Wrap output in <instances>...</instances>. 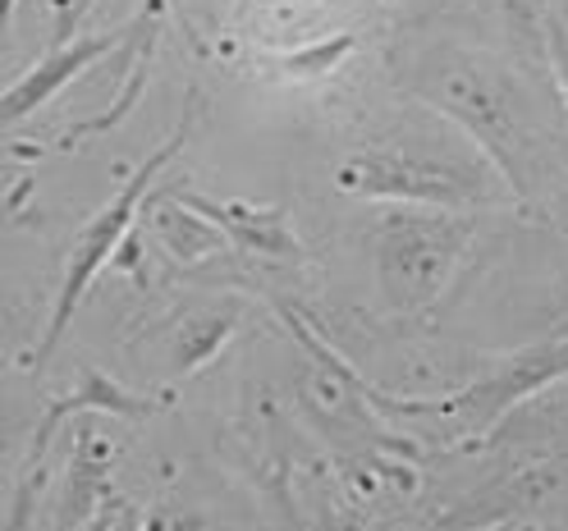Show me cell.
Wrapping results in <instances>:
<instances>
[{"label": "cell", "mask_w": 568, "mask_h": 531, "mask_svg": "<svg viewBox=\"0 0 568 531\" xmlns=\"http://www.w3.org/2000/svg\"><path fill=\"white\" fill-rule=\"evenodd\" d=\"M115 522H111V513H88V518H79V522H64V531H111Z\"/></svg>", "instance_id": "9a60e30c"}, {"label": "cell", "mask_w": 568, "mask_h": 531, "mask_svg": "<svg viewBox=\"0 0 568 531\" xmlns=\"http://www.w3.org/2000/svg\"><path fill=\"white\" fill-rule=\"evenodd\" d=\"M148 55H152V51H148ZM148 55H142V60H138V69L124 79V92L111 101V111H101L97 120H83V124H74L69 133H60V147H79L83 137H92V133H101V129H115V124L129 115V105L142 96V83H148Z\"/></svg>", "instance_id": "8fae6325"}, {"label": "cell", "mask_w": 568, "mask_h": 531, "mask_svg": "<svg viewBox=\"0 0 568 531\" xmlns=\"http://www.w3.org/2000/svg\"><path fill=\"white\" fill-rule=\"evenodd\" d=\"M111 531H138V518H133V513H120V522H115Z\"/></svg>", "instance_id": "e0dca14e"}, {"label": "cell", "mask_w": 568, "mask_h": 531, "mask_svg": "<svg viewBox=\"0 0 568 531\" xmlns=\"http://www.w3.org/2000/svg\"><path fill=\"white\" fill-rule=\"evenodd\" d=\"M142 10H148V14H161V0H142Z\"/></svg>", "instance_id": "d6986e66"}, {"label": "cell", "mask_w": 568, "mask_h": 531, "mask_svg": "<svg viewBox=\"0 0 568 531\" xmlns=\"http://www.w3.org/2000/svg\"><path fill=\"white\" fill-rule=\"evenodd\" d=\"M138 32V19L133 23H120V28H105L101 38H83V42H69V47H55L38 69H28L19 83H10L0 92V129L6 124H19L28 120L38 105H47L64 83H74L83 69H92L97 60H105L120 42H129Z\"/></svg>", "instance_id": "5b68a950"}, {"label": "cell", "mask_w": 568, "mask_h": 531, "mask_svg": "<svg viewBox=\"0 0 568 531\" xmlns=\"http://www.w3.org/2000/svg\"><path fill=\"white\" fill-rule=\"evenodd\" d=\"M550 51H555V74H559V83L568 92V14L550 23Z\"/></svg>", "instance_id": "5bb4252c"}, {"label": "cell", "mask_w": 568, "mask_h": 531, "mask_svg": "<svg viewBox=\"0 0 568 531\" xmlns=\"http://www.w3.org/2000/svg\"><path fill=\"white\" fill-rule=\"evenodd\" d=\"M14 19V0H0V38H6V28Z\"/></svg>", "instance_id": "2e32d148"}, {"label": "cell", "mask_w": 568, "mask_h": 531, "mask_svg": "<svg viewBox=\"0 0 568 531\" xmlns=\"http://www.w3.org/2000/svg\"><path fill=\"white\" fill-rule=\"evenodd\" d=\"M74 412H111V417H124V421H142V417L156 412V399H142V395H133V389H124L115 376H105V371H97V367H83V371H79V385L69 389L64 399H55V404L42 412L38 431H32V449H28L32 468H38L42 458H47L51 436H55Z\"/></svg>", "instance_id": "8992f818"}, {"label": "cell", "mask_w": 568, "mask_h": 531, "mask_svg": "<svg viewBox=\"0 0 568 531\" xmlns=\"http://www.w3.org/2000/svg\"><path fill=\"white\" fill-rule=\"evenodd\" d=\"M189 133H193V101L184 105V115H180V129H174L165 143L138 165V174L133 180L115 193V202L111 206H101L97 216L79 229V238H74V253H69V266H64V285H60V298H55V307H51V321H47V335H42V344H38V358H32V367H42L51 353L60 348V339H64V330H69V321H74V312H79V303H83V294H88V285L97 279V270H105L115 262V253H120V243L129 238V229H133V216H138V206H142V197H148V188H152V180L161 174V165L170 161V156H180L184 152V143H189Z\"/></svg>", "instance_id": "6da1fadb"}, {"label": "cell", "mask_w": 568, "mask_h": 531, "mask_svg": "<svg viewBox=\"0 0 568 531\" xmlns=\"http://www.w3.org/2000/svg\"><path fill=\"white\" fill-rule=\"evenodd\" d=\"M88 6H92V0H51V14H55V28H51V51L74 42V28H79V19L88 14Z\"/></svg>", "instance_id": "7c38bea8"}, {"label": "cell", "mask_w": 568, "mask_h": 531, "mask_svg": "<svg viewBox=\"0 0 568 531\" xmlns=\"http://www.w3.org/2000/svg\"><path fill=\"white\" fill-rule=\"evenodd\" d=\"M468 247V229L454 225V221H426V216H399L389 221L381 234V279H385V294L395 298V307H426L445 275L454 270L458 253Z\"/></svg>", "instance_id": "7a4b0ae2"}, {"label": "cell", "mask_w": 568, "mask_h": 531, "mask_svg": "<svg viewBox=\"0 0 568 531\" xmlns=\"http://www.w3.org/2000/svg\"><path fill=\"white\" fill-rule=\"evenodd\" d=\"M38 490H42V468H32V477L19 486L14 504H10V518H6V531H28V518H32V504H38Z\"/></svg>", "instance_id": "4fadbf2b"}, {"label": "cell", "mask_w": 568, "mask_h": 531, "mask_svg": "<svg viewBox=\"0 0 568 531\" xmlns=\"http://www.w3.org/2000/svg\"><path fill=\"white\" fill-rule=\"evenodd\" d=\"M266 6H312V0H266Z\"/></svg>", "instance_id": "ac0fdd59"}, {"label": "cell", "mask_w": 568, "mask_h": 531, "mask_svg": "<svg viewBox=\"0 0 568 531\" xmlns=\"http://www.w3.org/2000/svg\"><path fill=\"white\" fill-rule=\"evenodd\" d=\"M180 202L193 206L202 221H211L230 243L247 247V253H262V257H298V238H294L290 216H284L280 206L206 202V197H189V193H180Z\"/></svg>", "instance_id": "52a82bcc"}, {"label": "cell", "mask_w": 568, "mask_h": 531, "mask_svg": "<svg viewBox=\"0 0 568 531\" xmlns=\"http://www.w3.org/2000/svg\"><path fill=\"white\" fill-rule=\"evenodd\" d=\"M559 376H568V339H546L537 348L514 353L500 371H490L486 380L464 389V395L445 399L440 412L464 417L468 431H481V427H490L495 417H505L518 399H527L531 389H541V385H550Z\"/></svg>", "instance_id": "277c9868"}, {"label": "cell", "mask_w": 568, "mask_h": 531, "mask_svg": "<svg viewBox=\"0 0 568 531\" xmlns=\"http://www.w3.org/2000/svg\"><path fill=\"white\" fill-rule=\"evenodd\" d=\"M161 238H165V247L174 257H184V262H202L206 253H216V247H225V234L211 225V221H202L193 206H184L180 197L174 202H165V211H161Z\"/></svg>", "instance_id": "ba28073f"}, {"label": "cell", "mask_w": 568, "mask_h": 531, "mask_svg": "<svg viewBox=\"0 0 568 531\" xmlns=\"http://www.w3.org/2000/svg\"><path fill=\"white\" fill-rule=\"evenodd\" d=\"M234 330V312H216V316H193V321L174 335V358L170 367L180 376H193L211 353H216Z\"/></svg>", "instance_id": "9c48e42d"}, {"label": "cell", "mask_w": 568, "mask_h": 531, "mask_svg": "<svg viewBox=\"0 0 568 531\" xmlns=\"http://www.w3.org/2000/svg\"><path fill=\"white\" fill-rule=\"evenodd\" d=\"M335 184L353 197H404V202H436V206H464L486 202L477 170H464L445 156H408V152H367L339 165Z\"/></svg>", "instance_id": "3957f363"}, {"label": "cell", "mask_w": 568, "mask_h": 531, "mask_svg": "<svg viewBox=\"0 0 568 531\" xmlns=\"http://www.w3.org/2000/svg\"><path fill=\"white\" fill-rule=\"evenodd\" d=\"M358 47V38L353 32H339V38H326V42H312V47H298V51H284V55H271L275 69H284V74H294L303 83H316L322 74H331V69Z\"/></svg>", "instance_id": "30bf717a"}]
</instances>
